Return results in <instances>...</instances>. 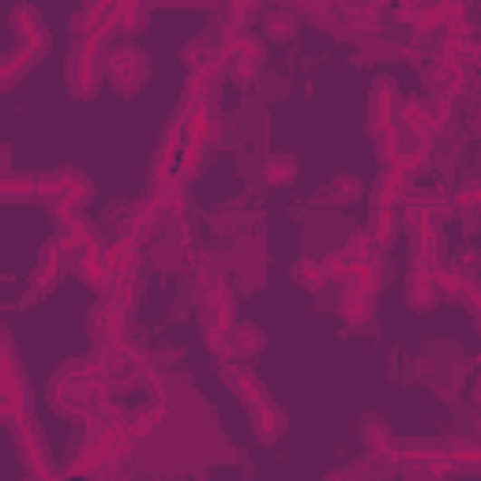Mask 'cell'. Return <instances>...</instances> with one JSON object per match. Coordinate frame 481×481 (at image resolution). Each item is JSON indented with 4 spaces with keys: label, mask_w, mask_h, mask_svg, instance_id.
<instances>
[{
    "label": "cell",
    "mask_w": 481,
    "mask_h": 481,
    "mask_svg": "<svg viewBox=\"0 0 481 481\" xmlns=\"http://www.w3.org/2000/svg\"><path fill=\"white\" fill-rule=\"evenodd\" d=\"M106 68V38H75L72 45V61H68V87L87 98L98 91V80H102Z\"/></svg>",
    "instance_id": "cell-1"
},
{
    "label": "cell",
    "mask_w": 481,
    "mask_h": 481,
    "mask_svg": "<svg viewBox=\"0 0 481 481\" xmlns=\"http://www.w3.org/2000/svg\"><path fill=\"white\" fill-rule=\"evenodd\" d=\"M218 53H222V68L234 75L237 83H252L256 72L264 68V42L256 34H226L218 42Z\"/></svg>",
    "instance_id": "cell-2"
},
{
    "label": "cell",
    "mask_w": 481,
    "mask_h": 481,
    "mask_svg": "<svg viewBox=\"0 0 481 481\" xmlns=\"http://www.w3.org/2000/svg\"><path fill=\"white\" fill-rule=\"evenodd\" d=\"M106 72L113 75V83L120 94H136V87L143 83L147 75V57L132 45H117L106 53Z\"/></svg>",
    "instance_id": "cell-3"
},
{
    "label": "cell",
    "mask_w": 481,
    "mask_h": 481,
    "mask_svg": "<svg viewBox=\"0 0 481 481\" xmlns=\"http://www.w3.org/2000/svg\"><path fill=\"white\" fill-rule=\"evenodd\" d=\"M12 27L19 31V45L31 49L34 57H42L45 49H49V34H45L42 19H38V12H34L31 5H19V8L12 12Z\"/></svg>",
    "instance_id": "cell-4"
},
{
    "label": "cell",
    "mask_w": 481,
    "mask_h": 481,
    "mask_svg": "<svg viewBox=\"0 0 481 481\" xmlns=\"http://www.w3.org/2000/svg\"><path fill=\"white\" fill-rule=\"evenodd\" d=\"M399 87L395 80H376L372 83V132L376 129H395V120H399Z\"/></svg>",
    "instance_id": "cell-5"
},
{
    "label": "cell",
    "mask_w": 481,
    "mask_h": 481,
    "mask_svg": "<svg viewBox=\"0 0 481 481\" xmlns=\"http://www.w3.org/2000/svg\"><path fill=\"white\" fill-rule=\"evenodd\" d=\"M185 61L196 75H207V80H218L222 75V53H218V42L211 38H196L185 45Z\"/></svg>",
    "instance_id": "cell-6"
},
{
    "label": "cell",
    "mask_w": 481,
    "mask_h": 481,
    "mask_svg": "<svg viewBox=\"0 0 481 481\" xmlns=\"http://www.w3.org/2000/svg\"><path fill=\"white\" fill-rule=\"evenodd\" d=\"M222 380L234 388V395H237L241 402H248V407H256V402L267 399V388L260 384V376L252 372L248 365H226V369H222Z\"/></svg>",
    "instance_id": "cell-7"
},
{
    "label": "cell",
    "mask_w": 481,
    "mask_h": 481,
    "mask_svg": "<svg viewBox=\"0 0 481 481\" xmlns=\"http://www.w3.org/2000/svg\"><path fill=\"white\" fill-rule=\"evenodd\" d=\"M252 428H256L260 444H274L278 437L286 433V414L278 410L271 399H264V402H256V407H252Z\"/></svg>",
    "instance_id": "cell-8"
},
{
    "label": "cell",
    "mask_w": 481,
    "mask_h": 481,
    "mask_svg": "<svg viewBox=\"0 0 481 481\" xmlns=\"http://www.w3.org/2000/svg\"><path fill=\"white\" fill-rule=\"evenodd\" d=\"M87 327H91V335L98 339V346H120V327H124V316L117 313V309H110V305H98L94 313H91V320H87Z\"/></svg>",
    "instance_id": "cell-9"
},
{
    "label": "cell",
    "mask_w": 481,
    "mask_h": 481,
    "mask_svg": "<svg viewBox=\"0 0 481 481\" xmlns=\"http://www.w3.org/2000/svg\"><path fill=\"white\" fill-rule=\"evenodd\" d=\"M372 313H376V293L358 290V286H346L342 290V297H339V316L346 323H365Z\"/></svg>",
    "instance_id": "cell-10"
},
{
    "label": "cell",
    "mask_w": 481,
    "mask_h": 481,
    "mask_svg": "<svg viewBox=\"0 0 481 481\" xmlns=\"http://www.w3.org/2000/svg\"><path fill=\"white\" fill-rule=\"evenodd\" d=\"M361 437H365V444H369V451L376 455V459H399V440L391 437V428L380 421V418H369L365 425H361Z\"/></svg>",
    "instance_id": "cell-11"
},
{
    "label": "cell",
    "mask_w": 481,
    "mask_h": 481,
    "mask_svg": "<svg viewBox=\"0 0 481 481\" xmlns=\"http://www.w3.org/2000/svg\"><path fill=\"white\" fill-rule=\"evenodd\" d=\"M102 260H106V274H110V278H124V274H132V271H136V260H139L136 241H129V237L113 241L110 248H102Z\"/></svg>",
    "instance_id": "cell-12"
},
{
    "label": "cell",
    "mask_w": 481,
    "mask_h": 481,
    "mask_svg": "<svg viewBox=\"0 0 481 481\" xmlns=\"http://www.w3.org/2000/svg\"><path fill=\"white\" fill-rule=\"evenodd\" d=\"M407 192H410V181H402V177L391 169V173H384L376 181V188H372V207L376 211H395Z\"/></svg>",
    "instance_id": "cell-13"
},
{
    "label": "cell",
    "mask_w": 481,
    "mask_h": 481,
    "mask_svg": "<svg viewBox=\"0 0 481 481\" xmlns=\"http://www.w3.org/2000/svg\"><path fill=\"white\" fill-rule=\"evenodd\" d=\"M407 297H410V305L414 309H433L437 305V283H433V271L428 267H414L410 274V283H407Z\"/></svg>",
    "instance_id": "cell-14"
},
{
    "label": "cell",
    "mask_w": 481,
    "mask_h": 481,
    "mask_svg": "<svg viewBox=\"0 0 481 481\" xmlns=\"http://www.w3.org/2000/svg\"><path fill=\"white\" fill-rule=\"evenodd\" d=\"M38 57L31 53V49H12V53L0 61V87H12V83H19L23 80V72H31V64H34Z\"/></svg>",
    "instance_id": "cell-15"
},
{
    "label": "cell",
    "mask_w": 481,
    "mask_h": 481,
    "mask_svg": "<svg viewBox=\"0 0 481 481\" xmlns=\"http://www.w3.org/2000/svg\"><path fill=\"white\" fill-rule=\"evenodd\" d=\"M293 31H297V12H290V8H274V12H267V19H264V34H267L271 42H290Z\"/></svg>",
    "instance_id": "cell-16"
},
{
    "label": "cell",
    "mask_w": 481,
    "mask_h": 481,
    "mask_svg": "<svg viewBox=\"0 0 481 481\" xmlns=\"http://www.w3.org/2000/svg\"><path fill=\"white\" fill-rule=\"evenodd\" d=\"M230 342H234V353H237V358H252V353L264 350L260 327H252V323H234V327H230Z\"/></svg>",
    "instance_id": "cell-17"
},
{
    "label": "cell",
    "mask_w": 481,
    "mask_h": 481,
    "mask_svg": "<svg viewBox=\"0 0 481 481\" xmlns=\"http://www.w3.org/2000/svg\"><path fill=\"white\" fill-rule=\"evenodd\" d=\"M293 278L305 290H323L327 286V271H323V264L320 260H313V256H301L297 264H293Z\"/></svg>",
    "instance_id": "cell-18"
},
{
    "label": "cell",
    "mask_w": 481,
    "mask_h": 481,
    "mask_svg": "<svg viewBox=\"0 0 481 481\" xmlns=\"http://www.w3.org/2000/svg\"><path fill=\"white\" fill-rule=\"evenodd\" d=\"M395 234H399V218H395V211H376V215H372V226H369L372 245H376V248H388V245L395 241Z\"/></svg>",
    "instance_id": "cell-19"
},
{
    "label": "cell",
    "mask_w": 481,
    "mask_h": 481,
    "mask_svg": "<svg viewBox=\"0 0 481 481\" xmlns=\"http://www.w3.org/2000/svg\"><path fill=\"white\" fill-rule=\"evenodd\" d=\"M150 8L143 5H117V19H113V31H124V34H136L143 23H147Z\"/></svg>",
    "instance_id": "cell-20"
},
{
    "label": "cell",
    "mask_w": 481,
    "mask_h": 481,
    "mask_svg": "<svg viewBox=\"0 0 481 481\" xmlns=\"http://www.w3.org/2000/svg\"><path fill=\"white\" fill-rule=\"evenodd\" d=\"M264 177H267L271 185H290L293 177H297V162L290 155H271L264 162Z\"/></svg>",
    "instance_id": "cell-21"
},
{
    "label": "cell",
    "mask_w": 481,
    "mask_h": 481,
    "mask_svg": "<svg viewBox=\"0 0 481 481\" xmlns=\"http://www.w3.org/2000/svg\"><path fill=\"white\" fill-rule=\"evenodd\" d=\"M358 196H361L358 177H339V181L327 188V199H332V204H350V199H358Z\"/></svg>",
    "instance_id": "cell-22"
},
{
    "label": "cell",
    "mask_w": 481,
    "mask_h": 481,
    "mask_svg": "<svg viewBox=\"0 0 481 481\" xmlns=\"http://www.w3.org/2000/svg\"><path fill=\"white\" fill-rule=\"evenodd\" d=\"M204 342H207V350L218 353V361H226V365H234V361H237L234 342H230V332H204Z\"/></svg>",
    "instance_id": "cell-23"
},
{
    "label": "cell",
    "mask_w": 481,
    "mask_h": 481,
    "mask_svg": "<svg viewBox=\"0 0 481 481\" xmlns=\"http://www.w3.org/2000/svg\"><path fill=\"white\" fill-rule=\"evenodd\" d=\"M380 474H376V467L369 463V467H346V470H339V474H332L327 481H376Z\"/></svg>",
    "instance_id": "cell-24"
}]
</instances>
